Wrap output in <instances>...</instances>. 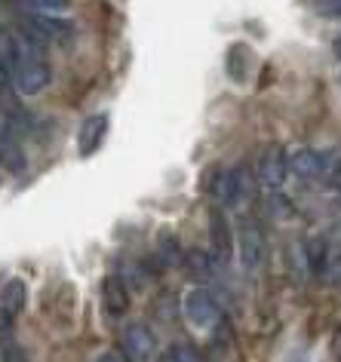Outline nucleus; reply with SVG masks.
I'll list each match as a JSON object with an SVG mask.
<instances>
[{
  "instance_id": "nucleus-1",
  "label": "nucleus",
  "mask_w": 341,
  "mask_h": 362,
  "mask_svg": "<svg viewBox=\"0 0 341 362\" xmlns=\"http://www.w3.org/2000/svg\"><path fill=\"white\" fill-rule=\"evenodd\" d=\"M212 197L219 200L221 206H228V209H237V206H243L246 200H253V191H255V175L249 166H234V169H224L219 178L212 181Z\"/></svg>"
},
{
  "instance_id": "nucleus-2",
  "label": "nucleus",
  "mask_w": 341,
  "mask_h": 362,
  "mask_svg": "<svg viewBox=\"0 0 341 362\" xmlns=\"http://www.w3.org/2000/svg\"><path fill=\"white\" fill-rule=\"evenodd\" d=\"M341 166V157L313 148H299L289 153V175L301 181H326Z\"/></svg>"
},
{
  "instance_id": "nucleus-3",
  "label": "nucleus",
  "mask_w": 341,
  "mask_h": 362,
  "mask_svg": "<svg viewBox=\"0 0 341 362\" xmlns=\"http://www.w3.org/2000/svg\"><path fill=\"white\" fill-rule=\"evenodd\" d=\"M237 255H240V264L243 270H258L265 264V255H267V240H265V230L255 218H243L240 221V230H237Z\"/></svg>"
},
{
  "instance_id": "nucleus-4",
  "label": "nucleus",
  "mask_w": 341,
  "mask_h": 362,
  "mask_svg": "<svg viewBox=\"0 0 341 362\" xmlns=\"http://www.w3.org/2000/svg\"><path fill=\"white\" fill-rule=\"evenodd\" d=\"M255 178L262 181V187L267 191H280L289 178V153H286L280 144H267L258 157V166H255Z\"/></svg>"
},
{
  "instance_id": "nucleus-5",
  "label": "nucleus",
  "mask_w": 341,
  "mask_h": 362,
  "mask_svg": "<svg viewBox=\"0 0 341 362\" xmlns=\"http://www.w3.org/2000/svg\"><path fill=\"white\" fill-rule=\"evenodd\" d=\"M182 310H185V320L194 325V329H212L219 322V304H215L212 292L206 288H191L182 301Z\"/></svg>"
},
{
  "instance_id": "nucleus-6",
  "label": "nucleus",
  "mask_w": 341,
  "mask_h": 362,
  "mask_svg": "<svg viewBox=\"0 0 341 362\" xmlns=\"http://www.w3.org/2000/svg\"><path fill=\"white\" fill-rule=\"evenodd\" d=\"M123 347H127V353L136 362L157 359V338H154V332H151L145 322L127 325V332H123Z\"/></svg>"
},
{
  "instance_id": "nucleus-7",
  "label": "nucleus",
  "mask_w": 341,
  "mask_h": 362,
  "mask_svg": "<svg viewBox=\"0 0 341 362\" xmlns=\"http://www.w3.org/2000/svg\"><path fill=\"white\" fill-rule=\"evenodd\" d=\"M209 240H212V255L224 264V261L231 258V252H234V233H231L228 215H224L219 206L209 209Z\"/></svg>"
},
{
  "instance_id": "nucleus-8",
  "label": "nucleus",
  "mask_w": 341,
  "mask_h": 362,
  "mask_svg": "<svg viewBox=\"0 0 341 362\" xmlns=\"http://www.w3.org/2000/svg\"><path fill=\"white\" fill-rule=\"evenodd\" d=\"M105 135H108V114L86 117V120L80 123V129H77V151H80V157H93V153L102 148Z\"/></svg>"
},
{
  "instance_id": "nucleus-9",
  "label": "nucleus",
  "mask_w": 341,
  "mask_h": 362,
  "mask_svg": "<svg viewBox=\"0 0 341 362\" xmlns=\"http://www.w3.org/2000/svg\"><path fill=\"white\" fill-rule=\"evenodd\" d=\"M102 298H105V310L114 316V320H123V313L129 310V288L127 279L117 274H108L102 283Z\"/></svg>"
},
{
  "instance_id": "nucleus-10",
  "label": "nucleus",
  "mask_w": 341,
  "mask_h": 362,
  "mask_svg": "<svg viewBox=\"0 0 341 362\" xmlns=\"http://www.w3.org/2000/svg\"><path fill=\"white\" fill-rule=\"evenodd\" d=\"M31 31H37L43 40H68V37H74V22H68V19H62V16L56 13H34L31 19Z\"/></svg>"
},
{
  "instance_id": "nucleus-11",
  "label": "nucleus",
  "mask_w": 341,
  "mask_h": 362,
  "mask_svg": "<svg viewBox=\"0 0 341 362\" xmlns=\"http://www.w3.org/2000/svg\"><path fill=\"white\" fill-rule=\"evenodd\" d=\"M301 258L308 261V270L313 276H320V274H326V267H329V240L326 237H308V243H304V249H301Z\"/></svg>"
},
{
  "instance_id": "nucleus-12",
  "label": "nucleus",
  "mask_w": 341,
  "mask_h": 362,
  "mask_svg": "<svg viewBox=\"0 0 341 362\" xmlns=\"http://www.w3.org/2000/svg\"><path fill=\"white\" fill-rule=\"evenodd\" d=\"M25 304H28V286H25L22 279H10V283L4 286V292H0V307H4L6 313L19 316L25 310Z\"/></svg>"
},
{
  "instance_id": "nucleus-13",
  "label": "nucleus",
  "mask_w": 341,
  "mask_h": 362,
  "mask_svg": "<svg viewBox=\"0 0 341 362\" xmlns=\"http://www.w3.org/2000/svg\"><path fill=\"white\" fill-rule=\"evenodd\" d=\"M249 56H253V52H249L246 43H234V47L228 49V74H231L234 83H243V80H246Z\"/></svg>"
},
{
  "instance_id": "nucleus-14",
  "label": "nucleus",
  "mask_w": 341,
  "mask_h": 362,
  "mask_svg": "<svg viewBox=\"0 0 341 362\" xmlns=\"http://www.w3.org/2000/svg\"><path fill=\"white\" fill-rule=\"evenodd\" d=\"M157 362H203V353L197 350L194 344L178 341V344H169V347L157 356Z\"/></svg>"
},
{
  "instance_id": "nucleus-15",
  "label": "nucleus",
  "mask_w": 341,
  "mask_h": 362,
  "mask_svg": "<svg viewBox=\"0 0 341 362\" xmlns=\"http://www.w3.org/2000/svg\"><path fill=\"white\" fill-rule=\"evenodd\" d=\"M185 267L191 270L194 276H209L212 274V258L206 255L203 249H191V252H185Z\"/></svg>"
},
{
  "instance_id": "nucleus-16",
  "label": "nucleus",
  "mask_w": 341,
  "mask_h": 362,
  "mask_svg": "<svg viewBox=\"0 0 341 362\" xmlns=\"http://www.w3.org/2000/svg\"><path fill=\"white\" fill-rule=\"evenodd\" d=\"M160 255H163V261H182V252H178V240L173 237L169 230L160 233Z\"/></svg>"
},
{
  "instance_id": "nucleus-17",
  "label": "nucleus",
  "mask_w": 341,
  "mask_h": 362,
  "mask_svg": "<svg viewBox=\"0 0 341 362\" xmlns=\"http://www.w3.org/2000/svg\"><path fill=\"white\" fill-rule=\"evenodd\" d=\"M0 362H28V353H25V347H19V344L6 341L4 347H0Z\"/></svg>"
},
{
  "instance_id": "nucleus-18",
  "label": "nucleus",
  "mask_w": 341,
  "mask_h": 362,
  "mask_svg": "<svg viewBox=\"0 0 341 362\" xmlns=\"http://www.w3.org/2000/svg\"><path fill=\"white\" fill-rule=\"evenodd\" d=\"M31 4L37 6L40 13H56V16H62V13H68L71 0H31Z\"/></svg>"
},
{
  "instance_id": "nucleus-19",
  "label": "nucleus",
  "mask_w": 341,
  "mask_h": 362,
  "mask_svg": "<svg viewBox=\"0 0 341 362\" xmlns=\"http://www.w3.org/2000/svg\"><path fill=\"white\" fill-rule=\"evenodd\" d=\"M317 13L323 19H341V0H317Z\"/></svg>"
},
{
  "instance_id": "nucleus-20",
  "label": "nucleus",
  "mask_w": 341,
  "mask_h": 362,
  "mask_svg": "<svg viewBox=\"0 0 341 362\" xmlns=\"http://www.w3.org/2000/svg\"><path fill=\"white\" fill-rule=\"evenodd\" d=\"M10 329H13V313H6L0 307V334H10Z\"/></svg>"
},
{
  "instance_id": "nucleus-21",
  "label": "nucleus",
  "mask_w": 341,
  "mask_h": 362,
  "mask_svg": "<svg viewBox=\"0 0 341 362\" xmlns=\"http://www.w3.org/2000/svg\"><path fill=\"white\" fill-rule=\"evenodd\" d=\"M93 362H123V356L120 353H114V350H108V353H102V356H96Z\"/></svg>"
},
{
  "instance_id": "nucleus-22",
  "label": "nucleus",
  "mask_w": 341,
  "mask_h": 362,
  "mask_svg": "<svg viewBox=\"0 0 341 362\" xmlns=\"http://www.w3.org/2000/svg\"><path fill=\"white\" fill-rule=\"evenodd\" d=\"M335 359L341 362V332L335 334Z\"/></svg>"
},
{
  "instance_id": "nucleus-23",
  "label": "nucleus",
  "mask_w": 341,
  "mask_h": 362,
  "mask_svg": "<svg viewBox=\"0 0 341 362\" xmlns=\"http://www.w3.org/2000/svg\"><path fill=\"white\" fill-rule=\"evenodd\" d=\"M332 49H335V56H338V59H341V37H338V40H335V43H332Z\"/></svg>"
}]
</instances>
